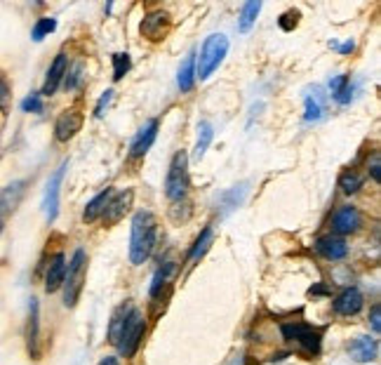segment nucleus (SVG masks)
Listing matches in <instances>:
<instances>
[{"label":"nucleus","instance_id":"f257e3e1","mask_svg":"<svg viewBox=\"0 0 381 365\" xmlns=\"http://www.w3.org/2000/svg\"><path fill=\"white\" fill-rule=\"evenodd\" d=\"M158 240V219L149 210H139L132 217L130 226V262L132 264H144L151 257L153 247Z\"/></svg>","mask_w":381,"mask_h":365},{"label":"nucleus","instance_id":"f03ea898","mask_svg":"<svg viewBox=\"0 0 381 365\" xmlns=\"http://www.w3.org/2000/svg\"><path fill=\"white\" fill-rule=\"evenodd\" d=\"M229 54V38L224 33H212L202 42L200 57L195 59V78L207 80L221 66V61Z\"/></svg>","mask_w":381,"mask_h":365},{"label":"nucleus","instance_id":"7ed1b4c3","mask_svg":"<svg viewBox=\"0 0 381 365\" xmlns=\"http://www.w3.org/2000/svg\"><path fill=\"white\" fill-rule=\"evenodd\" d=\"M85 276H88V255H85L83 247H78L73 252L71 262L66 264V276H64V304L73 309L81 300L83 286H85Z\"/></svg>","mask_w":381,"mask_h":365},{"label":"nucleus","instance_id":"20e7f679","mask_svg":"<svg viewBox=\"0 0 381 365\" xmlns=\"http://www.w3.org/2000/svg\"><path fill=\"white\" fill-rule=\"evenodd\" d=\"M146 332V318L144 313L139 311V309L130 306V311H127L125 320H122V327L118 332V339H115V346H118V351L125 358H132L137 354L139 344H141V337H144Z\"/></svg>","mask_w":381,"mask_h":365},{"label":"nucleus","instance_id":"39448f33","mask_svg":"<svg viewBox=\"0 0 381 365\" xmlns=\"http://www.w3.org/2000/svg\"><path fill=\"white\" fill-rule=\"evenodd\" d=\"M188 187H190L188 156H186V151H177L170 163L168 177H165V196H168V201H172V203H179L186 198Z\"/></svg>","mask_w":381,"mask_h":365},{"label":"nucleus","instance_id":"423d86ee","mask_svg":"<svg viewBox=\"0 0 381 365\" xmlns=\"http://www.w3.org/2000/svg\"><path fill=\"white\" fill-rule=\"evenodd\" d=\"M280 330H282V337H285L287 342H297L306 354H311V356L321 354L323 335H321V330H316L313 325H309V323H285Z\"/></svg>","mask_w":381,"mask_h":365},{"label":"nucleus","instance_id":"0eeeda50","mask_svg":"<svg viewBox=\"0 0 381 365\" xmlns=\"http://www.w3.org/2000/svg\"><path fill=\"white\" fill-rule=\"evenodd\" d=\"M66 168H69V160H64L45 184V194H42V212H45L47 222H54L59 215V191H61V182H64Z\"/></svg>","mask_w":381,"mask_h":365},{"label":"nucleus","instance_id":"6e6552de","mask_svg":"<svg viewBox=\"0 0 381 365\" xmlns=\"http://www.w3.org/2000/svg\"><path fill=\"white\" fill-rule=\"evenodd\" d=\"M139 31H141V36L149 38L151 42H161L170 31V15L168 12H163V10L149 12V15L141 20Z\"/></svg>","mask_w":381,"mask_h":365},{"label":"nucleus","instance_id":"1a4fd4ad","mask_svg":"<svg viewBox=\"0 0 381 365\" xmlns=\"http://www.w3.org/2000/svg\"><path fill=\"white\" fill-rule=\"evenodd\" d=\"M362 226V215L355 205H343L334 212L332 217V231L339 233V236H348L355 233Z\"/></svg>","mask_w":381,"mask_h":365},{"label":"nucleus","instance_id":"9d476101","mask_svg":"<svg viewBox=\"0 0 381 365\" xmlns=\"http://www.w3.org/2000/svg\"><path fill=\"white\" fill-rule=\"evenodd\" d=\"M132 201H134V191L132 189H125V191H120V194H113L111 196L106 210H104V215H102L104 222H106V224H118V222L125 217L127 212H130Z\"/></svg>","mask_w":381,"mask_h":365},{"label":"nucleus","instance_id":"9b49d317","mask_svg":"<svg viewBox=\"0 0 381 365\" xmlns=\"http://www.w3.org/2000/svg\"><path fill=\"white\" fill-rule=\"evenodd\" d=\"M81 127H83L81 111H76V109L64 111V114L57 118V123H54V137H57V141H69L81 132Z\"/></svg>","mask_w":381,"mask_h":365},{"label":"nucleus","instance_id":"f8f14e48","mask_svg":"<svg viewBox=\"0 0 381 365\" xmlns=\"http://www.w3.org/2000/svg\"><path fill=\"white\" fill-rule=\"evenodd\" d=\"M158 130H161V123L156 118H151L144 127L137 132V137L132 139L130 144V158H144L149 153V148L153 146V141L158 137Z\"/></svg>","mask_w":381,"mask_h":365},{"label":"nucleus","instance_id":"ddd939ff","mask_svg":"<svg viewBox=\"0 0 381 365\" xmlns=\"http://www.w3.org/2000/svg\"><path fill=\"white\" fill-rule=\"evenodd\" d=\"M66 71H69V57H66L64 52H59L50 64V69H47V78H45V85H42L40 97L54 95V92L59 90L61 80H64V76H66Z\"/></svg>","mask_w":381,"mask_h":365},{"label":"nucleus","instance_id":"4468645a","mask_svg":"<svg viewBox=\"0 0 381 365\" xmlns=\"http://www.w3.org/2000/svg\"><path fill=\"white\" fill-rule=\"evenodd\" d=\"M365 300H362V293L358 288H346L343 293L334 300V311L339 316H355L360 311Z\"/></svg>","mask_w":381,"mask_h":365},{"label":"nucleus","instance_id":"2eb2a0df","mask_svg":"<svg viewBox=\"0 0 381 365\" xmlns=\"http://www.w3.org/2000/svg\"><path fill=\"white\" fill-rule=\"evenodd\" d=\"M316 252L330 259V262H337V259H343L348 255V245L339 236H323L316 240Z\"/></svg>","mask_w":381,"mask_h":365},{"label":"nucleus","instance_id":"dca6fc26","mask_svg":"<svg viewBox=\"0 0 381 365\" xmlns=\"http://www.w3.org/2000/svg\"><path fill=\"white\" fill-rule=\"evenodd\" d=\"M64 276H66V257L64 252H57L50 264H47V271H45V290L47 293H57V290L64 286Z\"/></svg>","mask_w":381,"mask_h":365},{"label":"nucleus","instance_id":"f3484780","mask_svg":"<svg viewBox=\"0 0 381 365\" xmlns=\"http://www.w3.org/2000/svg\"><path fill=\"white\" fill-rule=\"evenodd\" d=\"M348 354L351 358H355L358 363H370V361H377V354H379V344L374 337H355L351 344H348Z\"/></svg>","mask_w":381,"mask_h":365},{"label":"nucleus","instance_id":"a211bd4d","mask_svg":"<svg viewBox=\"0 0 381 365\" xmlns=\"http://www.w3.org/2000/svg\"><path fill=\"white\" fill-rule=\"evenodd\" d=\"M38 330H40V313H38V300H31L29 304V325H26V344L29 354L38 358Z\"/></svg>","mask_w":381,"mask_h":365},{"label":"nucleus","instance_id":"6ab92c4d","mask_svg":"<svg viewBox=\"0 0 381 365\" xmlns=\"http://www.w3.org/2000/svg\"><path fill=\"white\" fill-rule=\"evenodd\" d=\"M304 104H306V114H304V121L309 123H318L321 118H325V95L321 88H313L309 95L304 97Z\"/></svg>","mask_w":381,"mask_h":365},{"label":"nucleus","instance_id":"aec40b11","mask_svg":"<svg viewBox=\"0 0 381 365\" xmlns=\"http://www.w3.org/2000/svg\"><path fill=\"white\" fill-rule=\"evenodd\" d=\"M214 139V127L210 121H200L198 123V139H195V148H193V160L195 163H200L202 158H205L207 148H210Z\"/></svg>","mask_w":381,"mask_h":365},{"label":"nucleus","instance_id":"412c9836","mask_svg":"<svg viewBox=\"0 0 381 365\" xmlns=\"http://www.w3.org/2000/svg\"><path fill=\"white\" fill-rule=\"evenodd\" d=\"M111 196H113V189H104L102 194H97V196L92 198V201L88 203V208H85L83 219H85V222H95V219H99L102 215H104V210H106V205H108Z\"/></svg>","mask_w":381,"mask_h":365},{"label":"nucleus","instance_id":"4be33fe9","mask_svg":"<svg viewBox=\"0 0 381 365\" xmlns=\"http://www.w3.org/2000/svg\"><path fill=\"white\" fill-rule=\"evenodd\" d=\"M330 92L334 97V102H339L341 107H346L353 97V85H351V78L348 76H334L330 80Z\"/></svg>","mask_w":381,"mask_h":365},{"label":"nucleus","instance_id":"5701e85b","mask_svg":"<svg viewBox=\"0 0 381 365\" xmlns=\"http://www.w3.org/2000/svg\"><path fill=\"white\" fill-rule=\"evenodd\" d=\"M177 85H179L181 92H190L195 85V54H188L184 59V64L179 66V73H177Z\"/></svg>","mask_w":381,"mask_h":365},{"label":"nucleus","instance_id":"b1692460","mask_svg":"<svg viewBox=\"0 0 381 365\" xmlns=\"http://www.w3.org/2000/svg\"><path fill=\"white\" fill-rule=\"evenodd\" d=\"M177 274V264L175 262H165L163 267H158L156 276H153V283H151V297L156 300V297H161L163 288L170 283V278Z\"/></svg>","mask_w":381,"mask_h":365},{"label":"nucleus","instance_id":"393cba45","mask_svg":"<svg viewBox=\"0 0 381 365\" xmlns=\"http://www.w3.org/2000/svg\"><path fill=\"white\" fill-rule=\"evenodd\" d=\"M212 240H214V231L210 226L207 228H202V233L198 238H195V243H193V247H190V252H188V264L193 267L198 259L205 255L207 250H210V245H212Z\"/></svg>","mask_w":381,"mask_h":365},{"label":"nucleus","instance_id":"a878e982","mask_svg":"<svg viewBox=\"0 0 381 365\" xmlns=\"http://www.w3.org/2000/svg\"><path fill=\"white\" fill-rule=\"evenodd\" d=\"M259 12H261L259 0H250V3H245L243 10H241V20H238V31H241V33H248V31L254 26Z\"/></svg>","mask_w":381,"mask_h":365},{"label":"nucleus","instance_id":"bb28decb","mask_svg":"<svg viewBox=\"0 0 381 365\" xmlns=\"http://www.w3.org/2000/svg\"><path fill=\"white\" fill-rule=\"evenodd\" d=\"M362 184H365V175L358 170H346L339 177V189L343 191V194H358V191L362 189Z\"/></svg>","mask_w":381,"mask_h":365},{"label":"nucleus","instance_id":"cd10ccee","mask_svg":"<svg viewBox=\"0 0 381 365\" xmlns=\"http://www.w3.org/2000/svg\"><path fill=\"white\" fill-rule=\"evenodd\" d=\"M57 31V20L54 17H40L38 22H35L33 31H31V38H33L35 42H40L45 36H50Z\"/></svg>","mask_w":381,"mask_h":365},{"label":"nucleus","instance_id":"c85d7f7f","mask_svg":"<svg viewBox=\"0 0 381 365\" xmlns=\"http://www.w3.org/2000/svg\"><path fill=\"white\" fill-rule=\"evenodd\" d=\"M130 66H132L130 54H127V52H115L113 54V80H120L127 71H130Z\"/></svg>","mask_w":381,"mask_h":365},{"label":"nucleus","instance_id":"c756f323","mask_svg":"<svg viewBox=\"0 0 381 365\" xmlns=\"http://www.w3.org/2000/svg\"><path fill=\"white\" fill-rule=\"evenodd\" d=\"M22 111H24V114H42L40 92H33V95H29L26 99H24V102H22Z\"/></svg>","mask_w":381,"mask_h":365},{"label":"nucleus","instance_id":"7c9ffc66","mask_svg":"<svg viewBox=\"0 0 381 365\" xmlns=\"http://www.w3.org/2000/svg\"><path fill=\"white\" fill-rule=\"evenodd\" d=\"M278 24H280V29H282V31H292V29L299 24V12H297V10H287L285 15H280Z\"/></svg>","mask_w":381,"mask_h":365},{"label":"nucleus","instance_id":"2f4dec72","mask_svg":"<svg viewBox=\"0 0 381 365\" xmlns=\"http://www.w3.org/2000/svg\"><path fill=\"white\" fill-rule=\"evenodd\" d=\"M113 102V90H106L104 95L99 97V102H97L95 107V118H104V111L108 109V104Z\"/></svg>","mask_w":381,"mask_h":365},{"label":"nucleus","instance_id":"473e14b6","mask_svg":"<svg viewBox=\"0 0 381 365\" xmlns=\"http://www.w3.org/2000/svg\"><path fill=\"white\" fill-rule=\"evenodd\" d=\"M10 196H12V187L5 191V194H0V231H3V215L15 205V201H10Z\"/></svg>","mask_w":381,"mask_h":365},{"label":"nucleus","instance_id":"72a5a7b5","mask_svg":"<svg viewBox=\"0 0 381 365\" xmlns=\"http://www.w3.org/2000/svg\"><path fill=\"white\" fill-rule=\"evenodd\" d=\"M370 323H372V330H374V335H379V332H381V306H379V304H374V306H372V316H370Z\"/></svg>","mask_w":381,"mask_h":365},{"label":"nucleus","instance_id":"f704fd0d","mask_svg":"<svg viewBox=\"0 0 381 365\" xmlns=\"http://www.w3.org/2000/svg\"><path fill=\"white\" fill-rule=\"evenodd\" d=\"M367 170H370V175L374 182H381V163H379V153H374L372 156V163L367 165Z\"/></svg>","mask_w":381,"mask_h":365},{"label":"nucleus","instance_id":"c9c22d12","mask_svg":"<svg viewBox=\"0 0 381 365\" xmlns=\"http://www.w3.org/2000/svg\"><path fill=\"white\" fill-rule=\"evenodd\" d=\"M330 47H337L341 54H351L353 49H355V42H353V40H346V42H343V45H339V42H337V40H330Z\"/></svg>","mask_w":381,"mask_h":365},{"label":"nucleus","instance_id":"e433bc0d","mask_svg":"<svg viewBox=\"0 0 381 365\" xmlns=\"http://www.w3.org/2000/svg\"><path fill=\"white\" fill-rule=\"evenodd\" d=\"M8 95H10V90H8V85L0 80V107H3L5 102H8Z\"/></svg>","mask_w":381,"mask_h":365},{"label":"nucleus","instance_id":"4c0bfd02","mask_svg":"<svg viewBox=\"0 0 381 365\" xmlns=\"http://www.w3.org/2000/svg\"><path fill=\"white\" fill-rule=\"evenodd\" d=\"M99 365H120V363H118V358L115 356H104L99 361Z\"/></svg>","mask_w":381,"mask_h":365}]
</instances>
